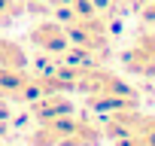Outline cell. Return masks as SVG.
I'll return each mask as SVG.
<instances>
[{"label":"cell","mask_w":155,"mask_h":146,"mask_svg":"<svg viewBox=\"0 0 155 146\" xmlns=\"http://www.w3.org/2000/svg\"><path fill=\"white\" fill-rule=\"evenodd\" d=\"M12 131V104L0 98V137H6Z\"/></svg>","instance_id":"cell-9"},{"label":"cell","mask_w":155,"mask_h":146,"mask_svg":"<svg viewBox=\"0 0 155 146\" xmlns=\"http://www.w3.org/2000/svg\"><path fill=\"white\" fill-rule=\"evenodd\" d=\"M21 12H28L25 0H0V28H9Z\"/></svg>","instance_id":"cell-6"},{"label":"cell","mask_w":155,"mask_h":146,"mask_svg":"<svg viewBox=\"0 0 155 146\" xmlns=\"http://www.w3.org/2000/svg\"><path fill=\"white\" fill-rule=\"evenodd\" d=\"M28 52L21 43L9 40V37H0V67H28Z\"/></svg>","instance_id":"cell-5"},{"label":"cell","mask_w":155,"mask_h":146,"mask_svg":"<svg viewBox=\"0 0 155 146\" xmlns=\"http://www.w3.org/2000/svg\"><path fill=\"white\" fill-rule=\"evenodd\" d=\"M140 22H143L146 28H155V0L143 6V12H140Z\"/></svg>","instance_id":"cell-11"},{"label":"cell","mask_w":155,"mask_h":146,"mask_svg":"<svg viewBox=\"0 0 155 146\" xmlns=\"http://www.w3.org/2000/svg\"><path fill=\"white\" fill-rule=\"evenodd\" d=\"M37 82H34V73H28V67H0V98L9 101V104H28L34 101Z\"/></svg>","instance_id":"cell-1"},{"label":"cell","mask_w":155,"mask_h":146,"mask_svg":"<svg viewBox=\"0 0 155 146\" xmlns=\"http://www.w3.org/2000/svg\"><path fill=\"white\" fill-rule=\"evenodd\" d=\"M67 3H70V0H25L28 12H34V15H49L55 9H64Z\"/></svg>","instance_id":"cell-7"},{"label":"cell","mask_w":155,"mask_h":146,"mask_svg":"<svg viewBox=\"0 0 155 146\" xmlns=\"http://www.w3.org/2000/svg\"><path fill=\"white\" fill-rule=\"evenodd\" d=\"M28 43L46 55H64L70 49V34L64 28V22H55V18H43L37 22L31 31H28Z\"/></svg>","instance_id":"cell-2"},{"label":"cell","mask_w":155,"mask_h":146,"mask_svg":"<svg viewBox=\"0 0 155 146\" xmlns=\"http://www.w3.org/2000/svg\"><path fill=\"white\" fill-rule=\"evenodd\" d=\"M28 113L34 122H49V119L76 113V101L67 98V91H46V95H37L34 101H28Z\"/></svg>","instance_id":"cell-3"},{"label":"cell","mask_w":155,"mask_h":146,"mask_svg":"<svg viewBox=\"0 0 155 146\" xmlns=\"http://www.w3.org/2000/svg\"><path fill=\"white\" fill-rule=\"evenodd\" d=\"M143 113L140 107H122V110H113V113H104V122H101V131L107 140H122L128 134L137 131Z\"/></svg>","instance_id":"cell-4"},{"label":"cell","mask_w":155,"mask_h":146,"mask_svg":"<svg viewBox=\"0 0 155 146\" xmlns=\"http://www.w3.org/2000/svg\"><path fill=\"white\" fill-rule=\"evenodd\" d=\"M134 137H137L143 146H155V116H146V113H143V119H140Z\"/></svg>","instance_id":"cell-8"},{"label":"cell","mask_w":155,"mask_h":146,"mask_svg":"<svg viewBox=\"0 0 155 146\" xmlns=\"http://www.w3.org/2000/svg\"><path fill=\"white\" fill-rule=\"evenodd\" d=\"M134 43H137V46H143V49L152 55V61H155V28H146V31H140Z\"/></svg>","instance_id":"cell-10"}]
</instances>
